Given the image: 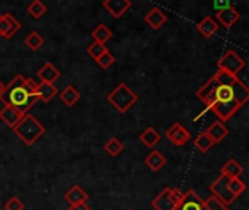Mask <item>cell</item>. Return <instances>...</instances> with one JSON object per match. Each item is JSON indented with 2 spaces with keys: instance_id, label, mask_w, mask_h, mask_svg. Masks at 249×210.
<instances>
[{
  "instance_id": "1",
  "label": "cell",
  "mask_w": 249,
  "mask_h": 210,
  "mask_svg": "<svg viewBox=\"0 0 249 210\" xmlns=\"http://www.w3.org/2000/svg\"><path fill=\"white\" fill-rule=\"evenodd\" d=\"M197 98L210 110L216 104H238L244 107L249 99L248 86L238 77L233 83H219L210 77L198 91Z\"/></svg>"
},
{
  "instance_id": "2",
  "label": "cell",
  "mask_w": 249,
  "mask_h": 210,
  "mask_svg": "<svg viewBox=\"0 0 249 210\" xmlns=\"http://www.w3.org/2000/svg\"><path fill=\"white\" fill-rule=\"evenodd\" d=\"M35 88L36 83L31 77L26 79L22 75H18L9 82V85L4 86L3 92L0 94V101L3 105L18 110L20 114H28L29 110L38 102Z\"/></svg>"
},
{
  "instance_id": "3",
  "label": "cell",
  "mask_w": 249,
  "mask_h": 210,
  "mask_svg": "<svg viewBox=\"0 0 249 210\" xmlns=\"http://www.w3.org/2000/svg\"><path fill=\"white\" fill-rule=\"evenodd\" d=\"M12 130L26 146L35 145L45 133V127L29 113L25 114Z\"/></svg>"
},
{
  "instance_id": "4",
  "label": "cell",
  "mask_w": 249,
  "mask_h": 210,
  "mask_svg": "<svg viewBox=\"0 0 249 210\" xmlns=\"http://www.w3.org/2000/svg\"><path fill=\"white\" fill-rule=\"evenodd\" d=\"M137 94L133 89H130V86L124 82L118 83L107 96V101L121 114L127 113L137 102Z\"/></svg>"
},
{
  "instance_id": "5",
  "label": "cell",
  "mask_w": 249,
  "mask_h": 210,
  "mask_svg": "<svg viewBox=\"0 0 249 210\" xmlns=\"http://www.w3.org/2000/svg\"><path fill=\"white\" fill-rule=\"evenodd\" d=\"M184 193L179 189H165L159 196L152 200V208L155 210H177L182 200Z\"/></svg>"
},
{
  "instance_id": "6",
  "label": "cell",
  "mask_w": 249,
  "mask_h": 210,
  "mask_svg": "<svg viewBox=\"0 0 249 210\" xmlns=\"http://www.w3.org/2000/svg\"><path fill=\"white\" fill-rule=\"evenodd\" d=\"M210 191H212V196L219 199L226 206H231L236 200L229 190V178H226L222 174L210 184Z\"/></svg>"
},
{
  "instance_id": "7",
  "label": "cell",
  "mask_w": 249,
  "mask_h": 210,
  "mask_svg": "<svg viewBox=\"0 0 249 210\" xmlns=\"http://www.w3.org/2000/svg\"><path fill=\"white\" fill-rule=\"evenodd\" d=\"M217 67H219L220 70H226V72H229V73L238 76V73H239L241 70H244V67H245V60H244L236 51L228 50V51L222 56V58L219 60Z\"/></svg>"
},
{
  "instance_id": "8",
  "label": "cell",
  "mask_w": 249,
  "mask_h": 210,
  "mask_svg": "<svg viewBox=\"0 0 249 210\" xmlns=\"http://www.w3.org/2000/svg\"><path fill=\"white\" fill-rule=\"evenodd\" d=\"M166 139L172 142V145L182 148L191 140V133L181 124V123H174L165 133Z\"/></svg>"
},
{
  "instance_id": "9",
  "label": "cell",
  "mask_w": 249,
  "mask_h": 210,
  "mask_svg": "<svg viewBox=\"0 0 249 210\" xmlns=\"http://www.w3.org/2000/svg\"><path fill=\"white\" fill-rule=\"evenodd\" d=\"M20 29L19 20L12 16L10 13H3L0 15V37L1 38H12L18 31Z\"/></svg>"
},
{
  "instance_id": "10",
  "label": "cell",
  "mask_w": 249,
  "mask_h": 210,
  "mask_svg": "<svg viewBox=\"0 0 249 210\" xmlns=\"http://www.w3.org/2000/svg\"><path fill=\"white\" fill-rule=\"evenodd\" d=\"M177 210H206L204 200L194 190H188L184 193L182 200L178 205Z\"/></svg>"
},
{
  "instance_id": "11",
  "label": "cell",
  "mask_w": 249,
  "mask_h": 210,
  "mask_svg": "<svg viewBox=\"0 0 249 210\" xmlns=\"http://www.w3.org/2000/svg\"><path fill=\"white\" fill-rule=\"evenodd\" d=\"M216 18H217V20H219L225 28H232V26L241 19V15H239V12L236 10V7L229 6V7H225V9L219 10L217 15H216Z\"/></svg>"
},
{
  "instance_id": "12",
  "label": "cell",
  "mask_w": 249,
  "mask_h": 210,
  "mask_svg": "<svg viewBox=\"0 0 249 210\" xmlns=\"http://www.w3.org/2000/svg\"><path fill=\"white\" fill-rule=\"evenodd\" d=\"M104 7L114 18H121L131 7V1L130 0H104Z\"/></svg>"
},
{
  "instance_id": "13",
  "label": "cell",
  "mask_w": 249,
  "mask_h": 210,
  "mask_svg": "<svg viewBox=\"0 0 249 210\" xmlns=\"http://www.w3.org/2000/svg\"><path fill=\"white\" fill-rule=\"evenodd\" d=\"M58 94V89L55 88L54 83H45V82H39L36 83L35 88V95L38 98V101L42 102H50L55 95Z\"/></svg>"
},
{
  "instance_id": "14",
  "label": "cell",
  "mask_w": 249,
  "mask_h": 210,
  "mask_svg": "<svg viewBox=\"0 0 249 210\" xmlns=\"http://www.w3.org/2000/svg\"><path fill=\"white\" fill-rule=\"evenodd\" d=\"M206 133L209 134V137L213 140V143L216 145V143H220L223 139H226V136L229 134V129L226 127V124L225 123H222V121H214L207 130H206Z\"/></svg>"
},
{
  "instance_id": "15",
  "label": "cell",
  "mask_w": 249,
  "mask_h": 210,
  "mask_svg": "<svg viewBox=\"0 0 249 210\" xmlns=\"http://www.w3.org/2000/svg\"><path fill=\"white\" fill-rule=\"evenodd\" d=\"M64 199L69 203V206H71V205H77V203H86L88 199H89V196H88V193L80 186L74 184L64 194Z\"/></svg>"
},
{
  "instance_id": "16",
  "label": "cell",
  "mask_w": 249,
  "mask_h": 210,
  "mask_svg": "<svg viewBox=\"0 0 249 210\" xmlns=\"http://www.w3.org/2000/svg\"><path fill=\"white\" fill-rule=\"evenodd\" d=\"M197 31H198L204 38H212V37L219 31V23H217L212 16H204V18L197 23Z\"/></svg>"
},
{
  "instance_id": "17",
  "label": "cell",
  "mask_w": 249,
  "mask_h": 210,
  "mask_svg": "<svg viewBox=\"0 0 249 210\" xmlns=\"http://www.w3.org/2000/svg\"><path fill=\"white\" fill-rule=\"evenodd\" d=\"M23 115H25V114H20L18 110L12 108V107H9V105H4V107L0 110V120H1L7 127H10V129H13V127L19 123V120H20Z\"/></svg>"
},
{
  "instance_id": "18",
  "label": "cell",
  "mask_w": 249,
  "mask_h": 210,
  "mask_svg": "<svg viewBox=\"0 0 249 210\" xmlns=\"http://www.w3.org/2000/svg\"><path fill=\"white\" fill-rule=\"evenodd\" d=\"M38 77L41 82H45V83H54L58 77H60V70L51 64V63H45L39 70H38Z\"/></svg>"
},
{
  "instance_id": "19",
  "label": "cell",
  "mask_w": 249,
  "mask_h": 210,
  "mask_svg": "<svg viewBox=\"0 0 249 210\" xmlns=\"http://www.w3.org/2000/svg\"><path fill=\"white\" fill-rule=\"evenodd\" d=\"M242 174H244V167L235 158H231L222 167V175H225L229 180H232V178H241Z\"/></svg>"
},
{
  "instance_id": "20",
  "label": "cell",
  "mask_w": 249,
  "mask_h": 210,
  "mask_svg": "<svg viewBox=\"0 0 249 210\" xmlns=\"http://www.w3.org/2000/svg\"><path fill=\"white\" fill-rule=\"evenodd\" d=\"M58 96H60V101H61L64 105L73 107V105H76V104L79 102V99H80V92H79L73 85H67V86L58 94Z\"/></svg>"
},
{
  "instance_id": "21",
  "label": "cell",
  "mask_w": 249,
  "mask_h": 210,
  "mask_svg": "<svg viewBox=\"0 0 249 210\" xmlns=\"http://www.w3.org/2000/svg\"><path fill=\"white\" fill-rule=\"evenodd\" d=\"M144 164H146L153 172H159V171L166 165V158L162 155V152L153 151V152H150V153L144 158Z\"/></svg>"
},
{
  "instance_id": "22",
  "label": "cell",
  "mask_w": 249,
  "mask_h": 210,
  "mask_svg": "<svg viewBox=\"0 0 249 210\" xmlns=\"http://www.w3.org/2000/svg\"><path fill=\"white\" fill-rule=\"evenodd\" d=\"M166 15L159 9V7H155V9H152L146 16H144V20H146V23H149V26L152 28V29H159V28H162V25L166 22Z\"/></svg>"
},
{
  "instance_id": "23",
  "label": "cell",
  "mask_w": 249,
  "mask_h": 210,
  "mask_svg": "<svg viewBox=\"0 0 249 210\" xmlns=\"http://www.w3.org/2000/svg\"><path fill=\"white\" fill-rule=\"evenodd\" d=\"M140 142L147 146V148H155L159 142H160V133L155 129V127H147L142 134H140Z\"/></svg>"
},
{
  "instance_id": "24",
  "label": "cell",
  "mask_w": 249,
  "mask_h": 210,
  "mask_svg": "<svg viewBox=\"0 0 249 210\" xmlns=\"http://www.w3.org/2000/svg\"><path fill=\"white\" fill-rule=\"evenodd\" d=\"M104 151L107 152L108 156L115 158L118 155H121V152L124 151V145L118 137H109V140H107V143L104 145Z\"/></svg>"
},
{
  "instance_id": "25",
  "label": "cell",
  "mask_w": 249,
  "mask_h": 210,
  "mask_svg": "<svg viewBox=\"0 0 249 210\" xmlns=\"http://www.w3.org/2000/svg\"><path fill=\"white\" fill-rule=\"evenodd\" d=\"M111 37H112V31H111L107 25H104V23L98 25V26L92 31V38H93L96 42H101V44H105L108 39H111Z\"/></svg>"
},
{
  "instance_id": "26",
  "label": "cell",
  "mask_w": 249,
  "mask_h": 210,
  "mask_svg": "<svg viewBox=\"0 0 249 210\" xmlns=\"http://www.w3.org/2000/svg\"><path fill=\"white\" fill-rule=\"evenodd\" d=\"M194 145H196V148H197L201 153H207V152L214 146L213 140L209 137V134H207L206 132H201V133L196 137Z\"/></svg>"
},
{
  "instance_id": "27",
  "label": "cell",
  "mask_w": 249,
  "mask_h": 210,
  "mask_svg": "<svg viewBox=\"0 0 249 210\" xmlns=\"http://www.w3.org/2000/svg\"><path fill=\"white\" fill-rule=\"evenodd\" d=\"M25 44H26V47H28L29 50L36 51V50H39V48L42 47V44H44V37H42L39 32L32 31V32H29V34L25 37Z\"/></svg>"
},
{
  "instance_id": "28",
  "label": "cell",
  "mask_w": 249,
  "mask_h": 210,
  "mask_svg": "<svg viewBox=\"0 0 249 210\" xmlns=\"http://www.w3.org/2000/svg\"><path fill=\"white\" fill-rule=\"evenodd\" d=\"M28 12L32 18L35 19H39L45 12H47V6L41 1V0H32L29 4H28Z\"/></svg>"
},
{
  "instance_id": "29",
  "label": "cell",
  "mask_w": 249,
  "mask_h": 210,
  "mask_svg": "<svg viewBox=\"0 0 249 210\" xmlns=\"http://www.w3.org/2000/svg\"><path fill=\"white\" fill-rule=\"evenodd\" d=\"M229 190L233 194V197L238 199L239 196H242L245 193L247 184L241 178H232V180H229Z\"/></svg>"
},
{
  "instance_id": "30",
  "label": "cell",
  "mask_w": 249,
  "mask_h": 210,
  "mask_svg": "<svg viewBox=\"0 0 249 210\" xmlns=\"http://www.w3.org/2000/svg\"><path fill=\"white\" fill-rule=\"evenodd\" d=\"M95 61L98 63V66H99L101 69L108 70V69L115 63V57H114V54H112V53H109V50H108V51H105L101 57H98Z\"/></svg>"
},
{
  "instance_id": "31",
  "label": "cell",
  "mask_w": 249,
  "mask_h": 210,
  "mask_svg": "<svg viewBox=\"0 0 249 210\" xmlns=\"http://www.w3.org/2000/svg\"><path fill=\"white\" fill-rule=\"evenodd\" d=\"M105 51H108L107 45H105V44H101V42H96V41H93V42L88 47V54H89L93 60H96L98 57H101Z\"/></svg>"
},
{
  "instance_id": "32",
  "label": "cell",
  "mask_w": 249,
  "mask_h": 210,
  "mask_svg": "<svg viewBox=\"0 0 249 210\" xmlns=\"http://www.w3.org/2000/svg\"><path fill=\"white\" fill-rule=\"evenodd\" d=\"M204 208L206 210H231L229 206L223 205L219 199H216L214 196H210L209 199L204 200Z\"/></svg>"
},
{
  "instance_id": "33",
  "label": "cell",
  "mask_w": 249,
  "mask_h": 210,
  "mask_svg": "<svg viewBox=\"0 0 249 210\" xmlns=\"http://www.w3.org/2000/svg\"><path fill=\"white\" fill-rule=\"evenodd\" d=\"M23 208H25V205H23L22 200H20L19 197H16V196L10 197V199L6 202V205H4V209L6 210H23Z\"/></svg>"
},
{
  "instance_id": "34",
  "label": "cell",
  "mask_w": 249,
  "mask_h": 210,
  "mask_svg": "<svg viewBox=\"0 0 249 210\" xmlns=\"http://www.w3.org/2000/svg\"><path fill=\"white\" fill-rule=\"evenodd\" d=\"M213 4H214V7H216L217 10H222V9H225V7H229V6H231V1H229V0H214Z\"/></svg>"
},
{
  "instance_id": "35",
  "label": "cell",
  "mask_w": 249,
  "mask_h": 210,
  "mask_svg": "<svg viewBox=\"0 0 249 210\" xmlns=\"http://www.w3.org/2000/svg\"><path fill=\"white\" fill-rule=\"evenodd\" d=\"M69 210H90L88 206V203H77V205H71Z\"/></svg>"
},
{
  "instance_id": "36",
  "label": "cell",
  "mask_w": 249,
  "mask_h": 210,
  "mask_svg": "<svg viewBox=\"0 0 249 210\" xmlns=\"http://www.w3.org/2000/svg\"><path fill=\"white\" fill-rule=\"evenodd\" d=\"M3 89H4V83H3V82L0 80V94L3 92Z\"/></svg>"
}]
</instances>
